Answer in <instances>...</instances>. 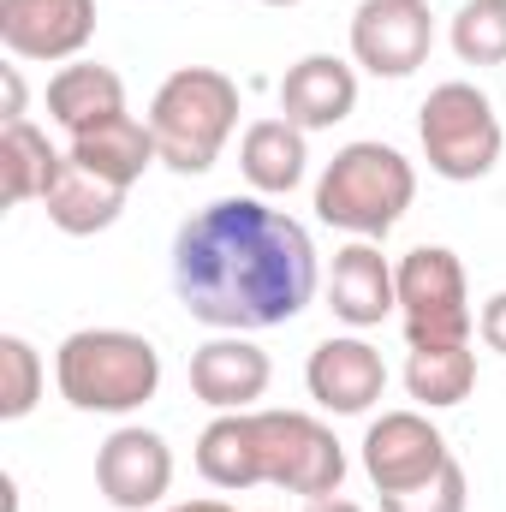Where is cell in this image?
<instances>
[{
	"label": "cell",
	"mask_w": 506,
	"mask_h": 512,
	"mask_svg": "<svg viewBox=\"0 0 506 512\" xmlns=\"http://www.w3.org/2000/svg\"><path fill=\"white\" fill-rule=\"evenodd\" d=\"M322 286L310 233L268 197H215L173 233V292L221 334H262L310 310Z\"/></svg>",
	"instance_id": "1"
},
{
	"label": "cell",
	"mask_w": 506,
	"mask_h": 512,
	"mask_svg": "<svg viewBox=\"0 0 506 512\" xmlns=\"http://www.w3.org/2000/svg\"><path fill=\"white\" fill-rule=\"evenodd\" d=\"M54 387L72 411L126 417V411L155 399L161 352L131 328H78L54 352Z\"/></svg>",
	"instance_id": "2"
},
{
	"label": "cell",
	"mask_w": 506,
	"mask_h": 512,
	"mask_svg": "<svg viewBox=\"0 0 506 512\" xmlns=\"http://www.w3.org/2000/svg\"><path fill=\"white\" fill-rule=\"evenodd\" d=\"M417 197V167L393 143H346L316 179V221L352 239H387Z\"/></svg>",
	"instance_id": "3"
},
{
	"label": "cell",
	"mask_w": 506,
	"mask_h": 512,
	"mask_svg": "<svg viewBox=\"0 0 506 512\" xmlns=\"http://www.w3.org/2000/svg\"><path fill=\"white\" fill-rule=\"evenodd\" d=\"M143 120L155 131L161 167L197 179V173H209L221 161L227 137L239 126V84L221 66H179L173 78H161Z\"/></svg>",
	"instance_id": "4"
},
{
	"label": "cell",
	"mask_w": 506,
	"mask_h": 512,
	"mask_svg": "<svg viewBox=\"0 0 506 512\" xmlns=\"http://www.w3.org/2000/svg\"><path fill=\"white\" fill-rule=\"evenodd\" d=\"M417 137H423L429 173H441V179H453V185L489 179L495 161H501V149H506L495 102H489L477 84H465V78H447V84H435V90L423 96V108H417Z\"/></svg>",
	"instance_id": "5"
},
{
	"label": "cell",
	"mask_w": 506,
	"mask_h": 512,
	"mask_svg": "<svg viewBox=\"0 0 506 512\" xmlns=\"http://www.w3.org/2000/svg\"><path fill=\"white\" fill-rule=\"evenodd\" d=\"M393 280H399V328H405V346L423 352V346H465L477 316H471V280H465V262L447 251V245H417L393 262Z\"/></svg>",
	"instance_id": "6"
},
{
	"label": "cell",
	"mask_w": 506,
	"mask_h": 512,
	"mask_svg": "<svg viewBox=\"0 0 506 512\" xmlns=\"http://www.w3.org/2000/svg\"><path fill=\"white\" fill-rule=\"evenodd\" d=\"M256 435H262V477L286 495L304 501H328L346 483V447L334 441V429L310 411H256Z\"/></svg>",
	"instance_id": "7"
},
{
	"label": "cell",
	"mask_w": 506,
	"mask_h": 512,
	"mask_svg": "<svg viewBox=\"0 0 506 512\" xmlns=\"http://www.w3.org/2000/svg\"><path fill=\"white\" fill-rule=\"evenodd\" d=\"M435 48L429 0H358L352 12V66L370 78H411Z\"/></svg>",
	"instance_id": "8"
},
{
	"label": "cell",
	"mask_w": 506,
	"mask_h": 512,
	"mask_svg": "<svg viewBox=\"0 0 506 512\" xmlns=\"http://www.w3.org/2000/svg\"><path fill=\"white\" fill-rule=\"evenodd\" d=\"M358 453H364V477L376 483V495H405V489L429 483L453 459V447L429 423V411H381L364 429Z\"/></svg>",
	"instance_id": "9"
},
{
	"label": "cell",
	"mask_w": 506,
	"mask_h": 512,
	"mask_svg": "<svg viewBox=\"0 0 506 512\" xmlns=\"http://www.w3.org/2000/svg\"><path fill=\"white\" fill-rule=\"evenodd\" d=\"M96 36V0H0V48L12 60L72 66Z\"/></svg>",
	"instance_id": "10"
},
{
	"label": "cell",
	"mask_w": 506,
	"mask_h": 512,
	"mask_svg": "<svg viewBox=\"0 0 506 512\" xmlns=\"http://www.w3.org/2000/svg\"><path fill=\"white\" fill-rule=\"evenodd\" d=\"M96 489H102L108 507H120V512L161 507L167 489H173V447L155 429H143V423L114 429L96 447Z\"/></svg>",
	"instance_id": "11"
},
{
	"label": "cell",
	"mask_w": 506,
	"mask_h": 512,
	"mask_svg": "<svg viewBox=\"0 0 506 512\" xmlns=\"http://www.w3.org/2000/svg\"><path fill=\"white\" fill-rule=\"evenodd\" d=\"M304 387H310V399H316L322 411H334V417H364L381 393H387V364H381V352L370 340H358V334H328V340L310 352V364H304Z\"/></svg>",
	"instance_id": "12"
},
{
	"label": "cell",
	"mask_w": 506,
	"mask_h": 512,
	"mask_svg": "<svg viewBox=\"0 0 506 512\" xmlns=\"http://www.w3.org/2000/svg\"><path fill=\"white\" fill-rule=\"evenodd\" d=\"M268 382H274V364L251 334H215L209 346L191 352V393L209 411H251Z\"/></svg>",
	"instance_id": "13"
},
{
	"label": "cell",
	"mask_w": 506,
	"mask_h": 512,
	"mask_svg": "<svg viewBox=\"0 0 506 512\" xmlns=\"http://www.w3.org/2000/svg\"><path fill=\"white\" fill-rule=\"evenodd\" d=\"M328 310L346 328H376L387 316H399V280H393V262L381 256L376 239H352L346 251H334Z\"/></svg>",
	"instance_id": "14"
},
{
	"label": "cell",
	"mask_w": 506,
	"mask_h": 512,
	"mask_svg": "<svg viewBox=\"0 0 506 512\" xmlns=\"http://www.w3.org/2000/svg\"><path fill=\"white\" fill-rule=\"evenodd\" d=\"M358 108V66L340 54H304L298 66H286L280 78V120L304 131H328L352 120Z\"/></svg>",
	"instance_id": "15"
},
{
	"label": "cell",
	"mask_w": 506,
	"mask_h": 512,
	"mask_svg": "<svg viewBox=\"0 0 506 512\" xmlns=\"http://www.w3.org/2000/svg\"><path fill=\"white\" fill-rule=\"evenodd\" d=\"M239 173L251 197H292L310 173V131L292 120H256L239 137Z\"/></svg>",
	"instance_id": "16"
},
{
	"label": "cell",
	"mask_w": 506,
	"mask_h": 512,
	"mask_svg": "<svg viewBox=\"0 0 506 512\" xmlns=\"http://www.w3.org/2000/svg\"><path fill=\"white\" fill-rule=\"evenodd\" d=\"M114 114H126V78H120L114 66H102V60H72V66H60V72L48 78V120L66 131V137L102 126V120H114Z\"/></svg>",
	"instance_id": "17"
},
{
	"label": "cell",
	"mask_w": 506,
	"mask_h": 512,
	"mask_svg": "<svg viewBox=\"0 0 506 512\" xmlns=\"http://www.w3.org/2000/svg\"><path fill=\"white\" fill-rule=\"evenodd\" d=\"M66 155H72L78 167H90V173L126 185V191L161 161L155 131H149V120H137V114H114V120H102V126L66 137Z\"/></svg>",
	"instance_id": "18"
},
{
	"label": "cell",
	"mask_w": 506,
	"mask_h": 512,
	"mask_svg": "<svg viewBox=\"0 0 506 512\" xmlns=\"http://www.w3.org/2000/svg\"><path fill=\"white\" fill-rule=\"evenodd\" d=\"M197 471L209 489H256L262 477V435H256V411H215V423L197 435Z\"/></svg>",
	"instance_id": "19"
},
{
	"label": "cell",
	"mask_w": 506,
	"mask_h": 512,
	"mask_svg": "<svg viewBox=\"0 0 506 512\" xmlns=\"http://www.w3.org/2000/svg\"><path fill=\"white\" fill-rule=\"evenodd\" d=\"M42 209H48V221H54L60 233H72V239H96V233H108V227L120 221V209H126V185H114V179H102V173H90V167H78V161L66 155V167H60L54 191L42 197Z\"/></svg>",
	"instance_id": "20"
},
{
	"label": "cell",
	"mask_w": 506,
	"mask_h": 512,
	"mask_svg": "<svg viewBox=\"0 0 506 512\" xmlns=\"http://www.w3.org/2000/svg\"><path fill=\"white\" fill-rule=\"evenodd\" d=\"M66 155L48 143V131L30 120H6L0 126V179H6V203H42L60 179Z\"/></svg>",
	"instance_id": "21"
},
{
	"label": "cell",
	"mask_w": 506,
	"mask_h": 512,
	"mask_svg": "<svg viewBox=\"0 0 506 512\" xmlns=\"http://www.w3.org/2000/svg\"><path fill=\"white\" fill-rule=\"evenodd\" d=\"M405 393L417 399V411H453L477 393V352L465 346H423L405 358Z\"/></svg>",
	"instance_id": "22"
},
{
	"label": "cell",
	"mask_w": 506,
	"mask_h": 512,
	"mask_svg": "<svg viewBox=\"0 0 506 512\" xmlns=\"http://www.w3.org/2000/svg\"><path fill=\"white\" fill-rule=\"evenodd\" d=\"M48 387V370H42V352L24 340V334H0V423H18L36 411Z\"/></svg>",
	"instance_id": "23"
},
{
	"label": "cell",
	"mask_w": 506,
	"mask_h": 512,
	"mask_svg": "<svg viewBox=\"0 0 506 512\" xmlns=\"http://www.w3.org/2000/svg\"><path fill=\"white\" fill-rule=\"evenodd\" d=\"M447 36L465 66H506V0H465Z\"/></svg>",
	"instance_id": "24"
},
{
	"label": "cell",
	"mask_w": 506,
	"mask_h": 512,
	"mask_svg": "<svg viewBox=\"0 0 506 512\" xmlns=\"http://www.w3.org/2000/svg\"><path fill=\"white\" fill-rule=\"evenodd\" d=\"M471 507V483H465V465L447 459L429 483L405 489V495H381V512H465Z\"/></svg>",
	"instance_id": "25"
},
{
	"label": "cell",
	"mask_w": 506,
	"mask_h": 512,
	"mask_svg": "<svg viewBox=\"0 0 506 512\" xmlns=\"http://www.w3.org/2000/svg\"><path fill=\"white\" fill-rule=\"evenodd\" d=\"M477 334H483V346H489V352H501V358H506V286L489 298V304H483Z\"/></svg>",
	"instance_id": "26"
},
{
	"label": "cell",
	"mask_w": 506,
	"mask_h": 512,
	"mask_svg": "<svg viewBox=\"0 0 506 512\" xmlns=\"http://www.w3.org/2000/svg\"><path fill=\"white\" fill-rule=\"evenodd\" d=\"M0 84H6V120H24V78H18V66H0Z\"/></svg>",
	"instance_id": "27"
},
{
	"label": "cell",
	"mask_w": 506,
	"mask_h": 512,
	"mask_svg": "<svg viewBox=\"0 0 506 512\" xmlns=\"http://www.w3.org/2000/svg\"><path fill=\"white\" fill-rule=\"evenodd\" d=\"M304 512H364L358 501H346V495H328V501H310Z\"/></svg>",
	"instance_id": "28"
},
{
	"label": "cell",
	"mask_w": 506,
	"mask_h": 512,
	"mask_svg": "<svg viewBox=\"0 0 506 512\" xmlns=\"http://www.w3.org/2000/svg\"><path fill=\"white\" fill-rule=\"evenodd\" d=\"M161 512H239V507H227V501H179V507H161Z\"/></svg>",
	"instance_id": "29"
},
{
	"label": "cell",
	"mask_w": 506,
	"mask_h": 512,
	"mask_svg": "<svg viewBox=\"0 0 506 512\" xmlns=\"http://www.w3.org/2000/svg\"><path fill=\"white\" fill-rule=\"evenodd\" d=\"M262 6H298V0H262Z\"/></svg>",
	"instance_id": "30"
}]
</instances>
